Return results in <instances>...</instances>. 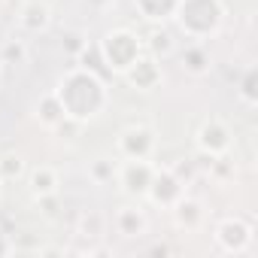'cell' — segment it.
Masks as SVG:
<instances>
[{
	"mask_svg": "<svg viewBox=\"0 0 258 258\" xmlns=\"http://www.w3.org/2000/svg\"><path fill=\"white\" fill-rule=\"evenodd\" d=\"M170 213H173L176 228H182V231H198V228L204 225V219H207L204 204H201L198 198H188V195H182V198L170 207Z\"/></svg>",
	"mask_w": 258,
	"mask_h": 258,
	"instance_id": "cell-13",
	"label": "cell"
},
{
	"mask_svg": "<svg viewBox=\"0 0 258 258\" xmlns=\"http://www.w3.org/2000/svg\"><path fill=\"white\" fill-rule=\"evenodd\" d=\"M152 255H167V246H152Z\"/></svg>",
	"mask_w": 258,
	"mask_h": 258,
	"instance_id": "cell-27",
	"label": "cell"
},
{
	"mask_svg": "<svg viewBox=\"0 0 258 258\" xmlns=\"http://www.w3.org/2000/svg\"><path fill=\"white\" fill-rule=\"evenodd\" d=\"M97 52H100V61H103L106 73H118L121 76L143 55V37L134 34L131 28H112L97 43Z\"/></svg>",
	"mask_w": 258,
	"mask_h": 258,
	"instance_id": "cell-3",
	"label": "cell"
},
{
	"mask_svg": "<svg viewBox=\"0 0 258 258\" xmlns=\"http://www.w3.org/2000/svg\"><path fill=\"white\" fill-rule=\"evenodd\" d=\"M0 4H4V0H0Z\"/></svg>",
	"mask_w": 258,
	"mask_h": 258,
	"instance_id": "cell-30",
	"label": "cell"
},
{
	"mask_svg": "<svg viewBox=\"0 0 258 258\" xmlns=\"http://www.w3.org/2000/svg\"><path fill=\"white\" fill-rule=\"evenodd\" d=\"M79 127H82L79 121H73V118H64L61 124H55V127H52V131H55V134H58L61 140H73V137H76V131H79Z\"/></svg>",
	"mask_w": 258,
	"mask_h": 258,
	"instance_id": "cell-25",
	"label": "cell"
},
{
	"mask_svg": "<svg viewBox=\"0 0 258 258\" xmlns=\"http://www.w3.org/2000/svg\"><path fill=\"white\" fill-rule=\"evenodd\" d=\"M112 222H115V231L124 240H137V237H143L149 231V216H146V210L140 204H124V207H118V213H115Z\"/></svg>",
	"mask_w": 258,
	"mask_h": 258,
	"instance_id": "cell-11",
	"label": "cell"
},
{
	"mask_svg": "<svg viewBox=\"0 0 258 258\" xmlns=\"http://www.w3.org/2000/svg\"><path fill=\"white\" fill-rule=\"evenodd\" d=\"M179 64H182V70L188 73V76H207L210 70H213V55H210V49L204 46V43H188L182 52H179Z\"/></svg>",
	"mask_w": 258,
	"mask_h": 258,
	"instance_id": "cell-14",
	"label": "cell"
},
{
	"mask_svg": "<svg viewBox=\"0 0 258 258\" xmlns=\"http://www.w3.org/2000/svg\"><path fill=\"white\" fill-rule=\"evenodd\" d=\"M0 61L4 64H28L31 61V49L22 37H13V40H4L0 46Z\"/></svg>",
	"mask_w": 258,
	"mask_h": 258,
	"instance_id": "cell-20",
	"label": "cell"
},
{
	"mask_svg": "<svg viewBox=\"0 0 258 258\" xmlns=\"http://www.w3.org/2000/svg\"><path fill=\"white\" fill-rule=\"evenodd\" d=\"M103 216L97 213V210H88V213H82L79 216V225H76V234L79 237H88V240H97V237H103Z\"/></svg>",
	"mask_w": 258,
	"mask_h": 258,
	"instance_id": "cell-22",
	"label": "cell"
},
{
	"mask_svg": "<svg viewBox=\"0 0 258 258\" xmlns=\"http://www.w3.org/2000/svg\"><path fill=\"white\" fill-rule=\"evenodd\" d=\"M234 91H237V97H240L243 106H249V109L258 106V67H255V64H249V67L240 73Z\"/></svg>",
	"mask_w": 258,
	"mask_h": 258,
	"instance_id": "cell-18",
	"label": "cell"
},
{
	"mask_svg": "<svg viewBox=\"0 0 258 258\" xmlns=\"http://www.w3.org/2000/svg\"><path fill=\"white\" fill-rule=\"evenodd\" d=\"M182 195H185V176L179 170H173V167H155L149 191H146V201H152L155 207L170 210Z\"/></svg>",
	"mask_w": 258,
	"mask_h": 258,
	"instance_id": "cell-7",
	"label": "cell"
},
{
	"mask_svg": "<svg viewBox=\"0 0 258 258\" xmlns=\"http://www.w3.org/2000/svg\"><path fill=\"white\" fill-rule=\"evenodd\" d=\"M252 222H246L243 216H225L219 219L216 231H213V240H216V249L225 252V255H246L252 249Z\"/></svg>",
	"mask_w": 258,
	"mask_h": 258,
	"instance_id": "cell-4",
	"label": "cell"
},
{
	"mask_svg": "<svg viewBox=\"0 0 258 258\" xmlns=\"http://www.w3.org/2000/svg\"><path fill=\"white\" fill-rule=\"evenodd\" d=\"M58 185H61V176L55 167L49 164H40L28 173V188H31V198H43V195H58Z\"/></svg>",
	"mask_w": 258,
	"mask_h": 258,
	"instance_id": "cell-15",
	"label": "cell"
},
{
	"mask_svg": "<svg viewBox=\"0 0 258 258\" xmlns=\"http://www.w3.org/2000/svg\"><path fill=\"white\" fill-rule=\"evenodd\" d=\"M176 28L195 40L204 43L210 37H216L225 25V4L222 0H179V7L173 13Z\"/></svg>",
	"mask_w": 258,
	"mask_h": 258,
	"instance_id": "cell-2",
	"label": "cell"
},
{
	"mask_svg": "<svg viewBox=\"0 0 258 258\" xmlns=\"http://www.w3.org/2000/svg\"><path fill=\"white\" fill-rule=\"evenodd\" d=\"M143 52H146V55H152V58H155V61H161V64H164L167 58H173V55L179 52L173 31H170L167 25H152L149 37L143 40Z\"/></svg>",
	"mask_w": 258,
	"mask_h": 258,
	"instance_id": "cell-12",
	"label": "cell"
},
{
	"mask_svg": "<svg viewBox=\"0 0 258 258\" xmlns=\"http://www.w3.org/2000/svg\"><path fill=\"white\" fill-rule=\"evenodd\" d=\"M85 46H88V40H85L82 31H70V34H64V40H61V49H64L70 58H76Z\"/></svg>",
	"mask_w": 258,
	"mask_h": 258,
	"instance_id": "cell-23",
	"label": "cell"
},
{
	"mask_svg": "<svg viewBox=\"0 0 258 258\" xmlns=\"http://www.w3.org/2000/svg\"><path fill=\"white\" fill-rule=\"evenodd\" d=\"M195 146L204 158H219L228 155L234 146V131L222 121V118H207L198 131H195Z\"/></svg>",
	"mask_w": 258,
	"mask_h": 258,
	"instance_id": "cell-6",
	"label": "cell"
},
{
	"mask_svg": "<svg viewBox=\"0 0 258 258\" xmlns=\"http://www.w3.org/2000/svg\"><path fill=\"white\" fill-rule=\"evenodd\" d=\"M115 149L124 161H152V155L158 149V134L149 124H131L118 134Z\"/></svg>",
	"mask_w": 258,
	"mask_h": 258,
	"instance_id": "cell-5",
	"label": "cell"
},
{
	"mask_svg": "<svg viewBox=\"0 0 258 258\" xmlns=\"http://www.w3.org/2000/svg\"><path fill=\"white\" fill-rule=\"evenodd\" d=\"M34 118H37L43 127H49V131L67 118V115H64V106H61V100H58L55 91H49V94H43V97L37 100V106H34Z\"/></svg>",
	"mask_w": 258,
	"mask_h": 258,
	"instance_id": "cell-17",
	"label": "cell"
},
{
	"mask_svg": "<svg viewBox=\"0 0 258 258\" xmlns=\"http://www.w3.org/2000/svg\"><path fill=\"white\" fill-rule=\"evenodd\" d=\"M10 252H13V240H10V234H7L4 228H0V258L10 255Z\"/></svg>",
	"mask_w": 258,
	"mask_h": 258,
	"instance_id": "cell-26",
	"label": "cell"
},
{
	"mask_svg": "<svg viewBox=\"0 0 258 258\" xmlns=\"http://www.w3.org/2000/svg\"><path fill=\"white\" fill-rule=\"evenodd\" d=\"M134 7L149 25H167L179 7V0H134Z\"/></svg>",
	"mask_w": 258,
	"mask_h": 258,
	"instance_id": "cell-16",
	"label": "cell"
},
{
	"mask_svg": "<svg viewBox=\"0 0 258 258\" xmlns=\"http://www.w3.org/2000/svg\"><path fill=\"white\" fill-rule=\"evenodd\" d=\"M16 22L25 34H46L52 28V7L46 0H25Z\"/></svg>",
	"mask_w": 258,
	"mask_h": 258,
	"instance_id": "cell-10",
	"label": "cell"
},
{
	"mask_svg": "<svg viewBox=\"0 0 258 258\" xmlns=\"http://www.w3.org/2000/svg\"><path fill=\"white\" fill-rule=\"evenodd\" d=\"M0 188H4V179H0Z\"/></svg>",
	"mask_w": 258,
	"mask_h": 258,
	"instance_id": "cell-29",
	"label": "cell"
},
{
	"mask_svg": "<svg viewBox=\"0 0 258 258\" xmlns=\"http://www.w3.org/2000/svg\"><path fill=\"white\" fill-rule=\"evenodd\" d=\"M4 70H7V64H4V61H0V82H4Z\"/></svg>",
	"mask_w": 258,
	"mask_h": 258,
	"instance_id": "cell-28",
	"label": "cell"
},
{
	"mask_svg": "<svg viewBox=\"0 0 258 258\" xmlns=\"http://www.w3.org/2000/svg\"><path fill=\"white\" fill-rule=\"evenodd\" d=\"M118 176V161L109 158V155H97L88 161V179L94 185H112Z\"/></svg>",
	"mask_w": 258,
	"mask_h": 258,
	"instance_id": "cell-19",
	"label": "cell"
},
{
	"mask_svg": "<svg viewBox=\"0 0 258 258\" xmlns=\"http://www.w3.org/2000/svg\"><path fill=\"white\" fill-rule=\"evenodd\" d=\"M55 94L64 106V115L79 121V124L94 121L109 103V88H106L103 76L88 70V67H79V64L58 79Z\"/></svg>",
	"mask_w": 258,
	"mask_h": 258,
	"instance_id": "cell-1",
	"label": "cell"
},
{
	"mask_svg": "<svg viewBox=\"0 0 258 258\" xmlns=\"http://www.w3.org/2000/svg\"><path fill=\"white\" fill-rule=\"evenodd\" d=\"M25 170H28V164H25V158H22L19 152L0 155V179H4V182H16V179H22Z\"/></svg>",
	"mask_w": 258,
	"mask_h": 258,
	"instance_id": "cell-21",
	"label": "cell"
},
{
	"mask_svg": "<svg viewBox=\"0 0 258 258\" xmlns=\"http://www.w3.org/2000/svg\"><path fill=\"white\" fill-rule=\"evenodd\" d=\"M34 201H37V207H40V213L46 219L58 216V195H43V198H34Z\"/></svg>",
	"mask_w": 258,
	"mask_h": 258,
	"instance_id": "cell-24",
	"label": "cell"
},
{
	"mask_svg": "<svg viewBox=\"0 0 258 258\" xmlns=\"http://www.w3.org/2000/svg\"><path fill=\"white\" fill-rule=\"evenodd\" d=\"M152 173H155V164H152V161H121L115 182H118V188H121L127 198L140 201V198H146V191H149Z\"/></svg>",
	"mask_w": 258,
	"mask_h": 258,
	"instance_id": "cell-8",
	"label": "cell"
},
{
	"mask_svg": "<svg viewBox=\"0 0 258 258\" xmlns=\"http://www.w3.org/2000/svg\"><path fill=\"white\" fill-rule=\"evenodd\" d=\"M124 82L131 85L134 91H143V94H149V91H155L161 82H164V70H161V61H155L152 55H140L131 67H127L124 73Z\"/></svg>",
	"mask_w": 258,
	"mask_h": 258,
	"instance_id": "cell-9",
	"label": "cell"
}]
</instances>
